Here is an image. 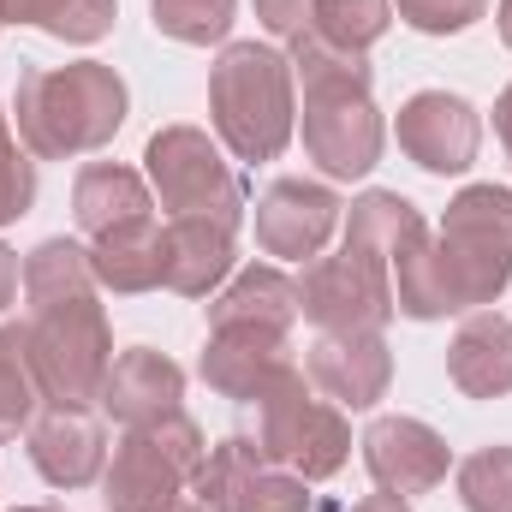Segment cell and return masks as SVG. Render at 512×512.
<instances>
[{"label": "cell", "instance_id": "cell-1", "mask_svg": "<svg viewBox=\"0 0 512 512\" xmlns=\"http://www.w3.org/2000/svg\"><path fill=\"white\" fill-rule=\"evenodd\" d=\"M292 54V78L304 84V155L328 173V179H364L382 161V108L370 96V54H346L328 48L316 36L286 42Z\"/></svg>", "mask_w": 512, "mask_h": 512}, {"label": "cell", "instance_id": "cell-2", "mask_svg": "<svg viewBox=\"0 0 512 512\" xmlns=\"http://www.w3.org/2000/svg\"><path fill=\"white\" fill-rule=\"evenodd\" d=\"M131 114L126 78L108 60H72V66H30L12 96L18 143L36 161H72L108 149Z\"/></svg>", "mask_w": 512, "mask_h": 512}, {"label": "cell", "instance_id": "cell-3", "mask_svg": "<svg viewBox=\"0 0 512 512\" xmlns=\"http://www.w3.org/2000/svg\"><path fill=\"white\" fill-rule=\"evenodd\" d=\"M209 120L233 161H274L298 131L292 60L268 42H227L209 66Z\"/></svg>", "mask_w": 512, "mask_h": 512}, {"label": "cell", "instance_id": "cell-4", "mask_svg": "<svg viewBox=\"0 0 512 512\" xmlns=\"http://www.w3.org/2000/svg\"><path fill=\"white\" fill-rule=\"evenodd\" d=\"M441 268L453 316L489 310L512 286V191L507 185H465L441 215Z\"/></svg>", "mask_w": 512, "mask_h": 512}, {"label": "cell", "instance_id": "cell-5", "mask_svg": "<svg viewBox=\"0 0 512 512\" xmlns=\"http://www.w3.org/2000/svg\"><path fill=\"white\" fill-rule=\"evenodd\" d=\"M256 447H262L268 465H286L304 483H328L352 459V423L292 364L280 382L256 399Z\"/></svg>", "mask_w": 512, "mask_h": 512}, {"label": "cell", "instance_id": "cell-6", "mask_svg": "<svg viewBox=\"0 0 512 512\" xmlns=\"http://www.w3.org/2000/svg\"><path fill=\"white\" fill-rule=\"evenodd\" d=\"M24 352L48 405H90L114 364V328L108 310L90 298H66L24 316Z\"/></svg>", "mask_w": 512, "mask_h": 512}, {"label": "cell", "instance_id": "cell-7", "mask_svg": "<svg viewBox=\"0 0 512 512\" xmlns=\"http://www.w3.org/2000/svg\"><path fill=\"white\" fill-rule=\"evenodd\" d=\"M203 453H209V441L185 417V405L167 411V417H155V423L126 429L120 447H114V459H108V471H102L108 512H167L191 489Z\"/></svg>", "mask_w": 512, "mask_h": 512}, {"label": "cell", "instance_id": "cell-8", "mask_svg": "<svg viewBox=\"0 0 512 512\" xmlns=\"http://www.w3.org/2000/svg\"><path fill=\"white\" fill-rule=\"evenodd\" d=\"M143 179L161 197L167 221L173 215H209L239 227L245 221V179L233 173V161L221 155V137L197 126H161L143 143Z\"/></svg>", "mask_w": 512, "mask_h": 512}, {"label": "cell", "instance_id": "cell-9", "mask_svg": "<svg viewBox=\"0 0 512 512\" xmlns=\"http://www.w3.org/2000/svg\"><path fill=\"white\" fill-rule=\"evenodd\" d=\"M298 310L316 334H382L393 322V268L352 245L310 256L298 280Z\"/></svg>", "mask_w": 512, "mask_h": 512}, {"label": "cell", "instance_id": "cell-10", "mask_svg": "<svg viewBox=\"0 0 512 512\" xmlns=\"http://www.w3.org/2000/svg\"><path fill=\"white\" fill-rule=\"evenodd\" d=\"M393 137H399V149H405L423 173L453 179V173H465V167L477 161V149H483V114H477L465 96H453V90H417V96L399 102Z\"/></svg>", "mask_w": 512, "mask_h": 512}, {"label": "cell", "instance_id": "cell-11", "mask_svg": "<svg viewBox=\"0 0 512 512\" xmlns=\"http://www.w3.org/2000/svg\"><path fill=\"white\" fill-rule=\"evenodd\" d=\"M346 203L316 185V179H274L262 197H256V245L262 256H280V262H304V256H322V245L334 239Z\"/></svg>", "mask_w": 512, "mask_h": 512}, {"label": "cell", "instance_id": "cell-12", "mask_svg": "<svg viewBox=\"0 0 512 512\" xmlns=\"http://www.w3.org/2000/svg\"><path fill=\"white\" fill-rule=\"evenodd\" d=\"M358 447H364V471L376 477V489L399 495V501L441 489L453 471V447L423 417H376Z\"/></svg>", "mask_w": 512, "mask_h": 512}, {"label": "cell", "instance_id": "cell-13", "mask_svg": "<svg viewBox=\"0 0 512 512\" xmlns=\"http://www.w3.org/2000/svg\"><path fill=\"white\" fill-rule=\"evenodd\" d=\"M304 376L340 411H370L393 387V352L382 334H316L304 352Z\"/></svg>", "mask_w": 512, "mask_h": 512}, {"label": "cell", "instance_id": "cell-14", "mask_svg": "<svg viewBox=\"0 0 512 512\" xmlns=\"http://www.w3.org/2000/svg\"><path fill=\"white\" fill-rule=\"evenodd\" d=\"M24 441H30V465L54 489H90L108 471V435H102V417L90 405H48V411H36Z\"/></svg>", "mask_w": 512, "mask_h": 512}, {"label": "cell", "instance_id": "cell-15", "mask_svg": "<svg viewBox=\"0 0 512 512\" xmlns=\"http://www.w3.org/2000/svg\"><path fill=\"white\" fill-rule=\"evenodd\" d=\"M239 268V227L209 215H173L161 227V286L179 298H215Z\"/></svg>", "mask_w": 512, "mask_h": 512}, {"label": "cell", "instance_id": "cell-16", "mask_svg": "<svg viewBox=\"0 0 512 512\" xmlns=\"http://www.w3.org/2000/svg\"><path fill=\"white\" fill-rule=\"evenodd\" d=\"M292 370L286 334H256V328H209L197 376L233 405H256L268 387Z\"/></svg>", "mask_w": 512, "mask_h": 512}, {"label": "cell", "instance_id": "cell-17", "mask_svg": "<svg viewBox=\"0 0 512 512\" xmlns=\"http://www.w3.org/2000/svg\"><path fill=\"white\" fill-rule=\"evenodd\" d=\"M179 399H185V370L167 352H155V346L120 352L108 364V376H102V393H96V405L120 429H137V423H155V417L179 411Z\"/></svg>", "mask_w": 512, "mask_h": 512}, {"label": "cell", "instance_id": "cell-18", "mask_svg": "<svg viewBox=\"0 0 512 512\" xmlns=\"http://www.w3.org/2000/svg\"><path fill=\"white\" fill-rule=\"evenodd\" d=\"M447 382L465 399H507L512 393V316L471 310L447 340Z\"/></svg>", "mask_w": 512, "mask_h": 512}, {"label": "cell", "instance_id": "cell-19", "mask_svg": "<svg viewBox=\"0 0 512 512\" xmlns=\"http://www.w3.org/2000/svg\"><path fill=\"white\" fill-rule=\"evenodd\" d=\"M298 280L286 268H239L215 298H209V328H256V334H292L298 322Z\"/></svg>", "mask_w": 512, "mask_h": 512}, {"label": "cell", "instance_id": "cell-20", "mask_svg": "<svg viewBox=\"0 0 512 512\" xmlns=\"http://www.w3.org/2000/svg\"><path fill=\"white\" fill-rule=\"evenodd\" d=\"M72 215H78L84 239H102L114 227L149 221L155 215V191H149V179L137 167H126V161H90L72 179Z\"/></svg>", "mask_w": 512, "mask_h": 512}, {"label": "cell", "instance_id": "cell-21", "mask_svg": "<svg viewBox=\"0 0 512 512\" xmlns=\"http://www.w3.org/2000/svg\"><path fill=\"white\" fill-rule=\"evenodd\" d=\"M90 268H96V286L114 292V298L155 292L161 286V227H155V215L90 239Z\"/></svg>", "mask_w": 512, "mask_h": 512}, {"label": "cell", "instance_id": "cell-22", "mask_svg": "<svg viewBox=\"0 0 512 512\" xmlns=\"http://www.w3.org/2000/svg\"><path fill=\"white\" fill-rule=\"evenodd\" d=\"M423 233H429L423 227V209L411 197H399V191H364L346 209V245L382 256L387 268H393V256L405 251V245H417Z\"/></svg>", "mask_w": 512, "mask_h": 512}, {"label": "cell", "instance_id": "cell-23", "mask_svg": "<svg viewBox=\"0 0 512 512\" xmlns=\"http://www.w3.org/2000/svg\"><path fill=\"white\" fill-rule=\"evenodd\" d=\"M96 292V268H90V245L78 239H42L24 256V304L48 310L66 298H90Z\"/></svg>", "mask_w": 512, "mask_h": 512}, {"label": "cell", "instance_id": "cell-24", "mask_svg": "<svg viewBox=\"0 0 512 512\" xmlns=\"http://www.w3.org/2000/svg\"><path fill=\"white\" fill-rule=\"evenodd\" d=\"M0 18L6 24H36L54 42H72V48H90L114 30L120 6L114 0H0Z\"/></svg>", "mask_w": 512, "mask_h": 512}, {"label": "cell", "instance_id": "cell-25", "mask_svg": "<svg viewBox=\"0 0 512 512\" xmlns=\"http://www.w3.org/2000/svg\"><path fill=\"white\" fill-rule=\"evenodd\" d=\"M262 465H268V459H262L256 435H227V441H215V447L203 453V465H197V477H191V495L209 512H233L239 489L251 483Z\"/></svg>", "mask_w": 512, "mask_h": 512}, {"label": "cell", "instance_id": "cell-26", "mask_svg": "<svg viewBox=\"0 0 512 512\" xmlns=\"http://www.w3.org/2000/svg\"><path fill=\"white\" fill-rule=\"evenodd\" d=\"M387 24H393V0H316L304 36L346 48V54H370L387 36Z\"/></svg>", "mask_w": 512, "mask_h": 512}, {"label": "cell", "instance_id": "cell-27", "mask_svg": "<svg viewBox=\"0 0 512 512\" xmlns=\"http://www.w3.org/2000/svg\"><path fill=\"white\" fill-rule=\"evenodd\" d=\"M36 405H42V387L24 352V322H6L0 328V447L36 423Z\"/></svg>", "mask_w": 512, "mask_h": 512}, {"label": "cell", "instance_id": "cell-28", "mask_svg": "<svg viewBox=\"0 0 512 512\" xmlns=\"http://www.w3.org/2000/svg\"><path fill=\"white\" fill-rule=\"evenodd\" d=\"M149 18L161 36H173L185 48H209V42H227L239 0H149Z\"/></svg>", "mask_w": 512, "mask_h": 512}, {"label": "cell", "instance_id": "cell-29", "mask_svg": "<svg viewBox=\"0 0 512 512\" xmlns=\"http://www.w3.org/2000/svg\"><path fill=\"white\" fill-rule=\"evenodd\" d=\"M465 512H512V447H477L453 465Z\"/></svg>", "mask_w": 512, "mask_h": 512}, {"label": "cell", "instance_id": "cell-30", "mask_svg": "<svg viewBox=\"0 0 512 512\" xmlns=\"http://www.w3.org/2000/svg\"><path fill=\"white\" fill-rule=\"evenodd\" d=\"M30 203H36V161L12 137V114H0V227L24 221Z\"/></svg>", "mask_w": 512, "mask_h": 512}, {"label": "cell", "instance_id": "cell-31", "mask_svg": "<svg viewBox=\"0 0 512 512\" xmlns=\"http://www.w3.org/2000/svg\"><path fill=\"white\" fill-rule=\"evenodd\" d=\"M233 512H310V483L292 477L286 465H262L251 483L239 489Z\"/></svg>", "mask_w": 512, "mask_h": 512}, {"label": "cell", "instance_id": "cell-32", "mask_svg": "<svg viewBox=\"0 0 512 512\" xmlns=\"http://www.w3.org/2000/svg\"><path fill=\"white\" fill-rule=\"evenodd\" d=\"M489 12V0H393V18H405L417 36H459Z\"/></svg>", "mask_w": 512, "mask_h": 512}, {"label": "cell", "instance_id": "cell-33", "mask_svg": "<svg viewBox=\"0 0 512 512\" xmlns=\"http://www.w3.org/2000/svg\"><path fill=\"white\" fill-rule=\"evenodd\" d=\"M310 12H316V0H256V24L274 42H298L310 30Z\"/></svg>", "mask_w": 512, "mask_h": 512}, {"label": "cell", "instance_id": "cell-34", "mask_svg": "<svg viewBox=\"0 0 512 512\" xmlns=\"http://www.w3.org/2000/svg\"><path fill=\"white\" fill-rule=\"evenodd\" d=\"M495 137H501V149H507V167H512V84L495 96Z\"/></svg>", "mask_w": 512, "mask_h": 512}, {"label": "cell", "instance_id": "cell-35", "mask_svg": "<svg viewBox=\"0 0 512 512\" xmlns=\"http://www.w3.org/2000/svg\"><path fill=\"white\" fill-rule=\"evenodd\" d=\"M12 292H18V256L0 245V310L12 304Z\"/></svg>", "mask_w": 512, "mask_h": 512}, {"label": "cell", "instance_id": "cell-36", "mask_svg": "<svg viewBox=\"0 0 512 512\" xmlns=\"http://www.w3.org/2000/svg\"><path fill=\"white\" fill-rule=\"evenodd\" d=\"M352 512H411V501H399V495H387L382 489V495H364Z\"/></svg>", "mask_w": 512, "mask_h": 512}, {"label": "cell", "instance_id": "cell-37", "mask_svg": "<svg viewBox=\"0 0 512 512\" xmlns=\"http://www.w3.org/2000/svg\"><path fill=\"white\" fill-rule=\"evenodd\" d=\"M495 24H501V42L512 48V0H501V6H495Z\"/></svg>", "mask_w": 512, "mask_h": 512}, {"label": "cell", "instance_id": "cell-38", "mask_svg": "<svg viewBox=\"0 0 512 512\" xmlns=\"http://www.w3.org/2000/svg\"><path fill=\"white\" fill-rule=\"evenodd\" d=\"M167 512H209V507H203L197 495H179V501H173V507H167Z\"/></svg>", "mask_w": 512, "mask_h": 512}, {"label": "cell", "instance_id": "cell-39", "mask_svg": "<svg viewBox=\"0 0 512 512\" xmlns=\"http://www.w3.org/2000/svg\"><path fill=\"white\" fill-rule=\"evenodd\" d=\"M12 512H60V507H12Z\"/></svg>", "mask_w": 512, "mask_h": 512}, {"label": "cell", "instance_id": "cell-40", "mask_svg": "<svg viewBox=\"0 0 512 512\" xmlns=\"http://www.w3.org/2000/svg\"><path fill=\"white\" fill-rule=\"evenodd\" d=\"M0 30H6V18H0Z\"/></svg>", "mask_w": 512, "mask_h": 512}]
</instances>
